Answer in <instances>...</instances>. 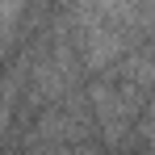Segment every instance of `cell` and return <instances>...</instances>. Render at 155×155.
Masks as SVG:
<instances>
[{
	"instance_id": "1",
	"label": "cell",
	"mask_w": 155,
	"mask_h": 155,
	"mask_svg": "<svg viewBox=\"0 0 155 155\" xmlns=\"http://www.w3.org/2000/svg\"><path fill=\"white\" fill-rule=\"evenodd\" d=\"M88 101H92V113L101 117L105 134L117 143V138L126 134V105H122V88H113V84H92V88H88Z\"/></svg>"
}]
</instances>
